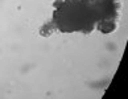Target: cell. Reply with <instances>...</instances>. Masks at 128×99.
Wrapping results in <instances>:
<instances>
[{
  "mask_svg": "<svg viewBox=\"0 0 128 99\" xmlns=\"http://www.w3.org/2000/svg\"><path fill=\"white\" fill-rule=\"evenodd\" d=\"M53 17L40 30L49 36L53 30L61 33L82 32L88 34L99 30L107 34L118 26L120 11L119 0H56Z\"/></svg>",
  "mask_w": 128,
  "mask_h": 99,
  "instance_id": "1",
  "label": "cell"
}]
</instances>
